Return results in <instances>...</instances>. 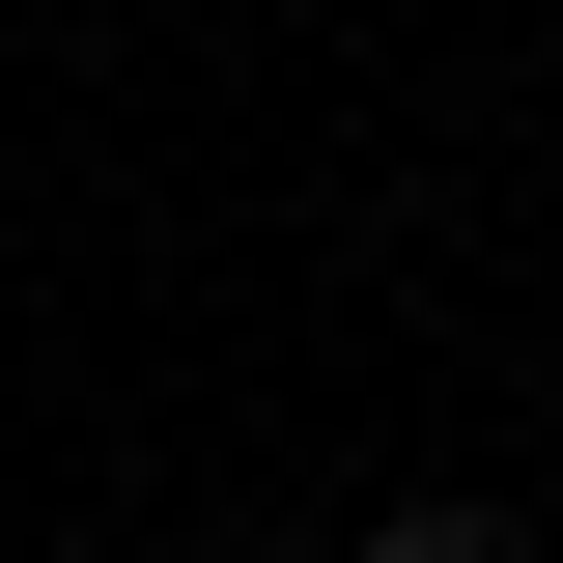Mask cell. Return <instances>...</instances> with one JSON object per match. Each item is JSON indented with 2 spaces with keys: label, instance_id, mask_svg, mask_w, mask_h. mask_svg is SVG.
Listing matches in <instances>:
<instances>
[{
  "label": "cell",
  "instance_id": "6da1fadb",
  "mask_svg": "<svg viewBox=\"0 0 563 563\" xmlns=\"http://www.w3.org/2000/svg\"><path fill=\"white\" fill-rule=\"evenodd\" d=\"M366 563H536V536H507V507H451V479H422V507H366Z\"/></svg>",
  "mask_w": 563,
  "mask_h": 563
}]
</instances>
